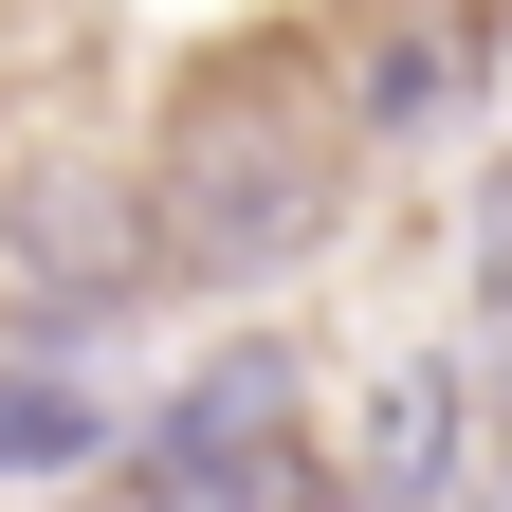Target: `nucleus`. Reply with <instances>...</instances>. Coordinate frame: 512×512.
Here are the masks:
<instances>
[{"label":"nucleus","mask_w":512,"mask_h":512,"mask_svg":"<svg viewBox=\"0 0 512 512\" xmlns=\"http://www.w3.org/2000/svg\"><path fill=\"white\" fill-rule=\"evenodd\" d=\"M165 275H293L311 238H330V202H348V165L311 147V128H183L165 147Z\"/></svg>","instance_id":"1"},{"label":"nucleus","mask_w":512,"mask_h":512,"mask_svg":"<svg viewBox=\"0 0 512 512\" xmlns=\"http://www.w3.org/2000/svg\"><path fill=\"white\" fill-rule=\"evenodd\" d=\"M147 512H293V348H220L147 421Z\"/></svg>","instance_id":"2"},{"label":"nucleus","mask_w":512,"mask_h":512,"mask_svg":"<svg viewBox=\"0 0 512 512\" xmlns=\"http://www.w3.org/2000/svg\"><path fill=\"white\" fill-rule=\"evenodd\" d=\"M0 256L37 275V311H110L165 275V202H128V165H37L0 202Z\"/></svg>","instance_id":"3"},{"label":"nucleus","mask_w":512,"mask_h":512,"mask_svg":"<svg viewBox=\"0 0 512 512\" xmlns=\"http://www.w3.org/2000/svg\"><path fill=\"white\" fill-rule=\"evenodd\" d=\"M458 494V366H384L366 403V512H439Z\"/></svg>","instance_id":"4"},{"label":"nucleus","mask_w":512,"mask_h":512,"mask_svg":"<svg viewBox=\"0 0 512 512\" xmlns=\"http://www.w3.org/2000/svg\"><path fill=\"white\" fill-rule=\"evenodd\" d=\"M74 458H110L92 384L74 366H0V476H74Z\"/></svg>","instance_id":"5"},{"label":"nucleus","mask_w":512,"mask_h":512,"mask_svg":"<svg viewBox=\"0 0 512 512\" xmlns=\"http://www.w3.org/2000/svg\"><path fill=\"white\" fill-rule=\"evenodd\" d=\"M458 110V55L439 37H366V128H439Z\"/></svg>","instance_id":"6"},{"label":"nucleus","mask_w":512,"mask_h":512,"mask_svg":"<svg viewBox=\"0 0 512 512\" xmlns=\"http://www.w3.org/2000/svg\"><path fill=\"white\" fill-rule=\"evenodd\" d=\"M476 293L512 311V165H494V202H476Z\"/></svg>","instance_id":"7"},{"label":"nucleus","mask_w":512,"mask_h":512,"mask_svg":"<svg viewBox=\"0 0 512 512\" xmlns=\"http://www.w3.org/2000/svg\"><path fill=\"white\" fill-rule=\"evenodd\" d=\"M494 421H512V311H494Z\"/></svg>","instance_id":"8"}]
</instances>
